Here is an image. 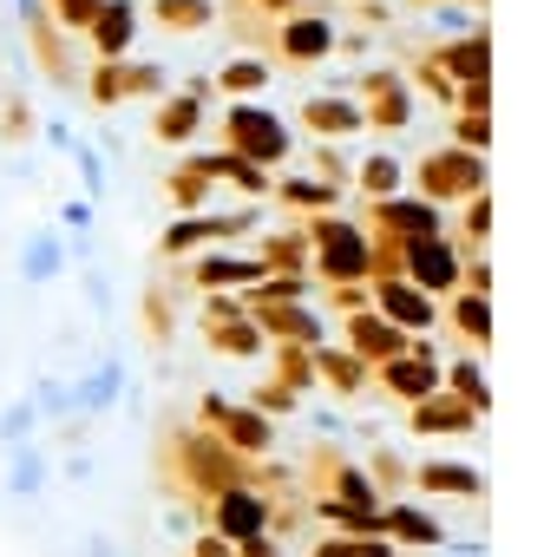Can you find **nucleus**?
Segmentation results:
<instances>
[{
  "instance_id": "nucleus-26",
  "label": "nucleus",
  "mask_w": 557,
  "mask_h": 557,
  "mask_svg": "<svg viewBox=\"0 0 557 557\" xmlns=\"http://www.w3.org/2000/svg\"><path fill=\"white\" fill-rule=\"evenodd\" d=\"M440 387L453 394V400H466L479 420L492 413V387H485V361L479 355H466V361H453V368H440Z\"/></svg>"
},
{
  "instance_id": "nucleus-42",
  "label": "nucleus",
  "mask_w": 557,
  "mask_h": 557,
  "mask_svg": "<svg viewBox=\"0 0 557 557\" xmlns=\"http://www.w3.org/2000/svg\"><path fill=\"white\" fill-rule=\"evenodd\" d=\"M125 99H171V66L158 60H125Z\"/></svg>"
},
{
  "instance_id": "nucleus-7",
  "label": "nucleus",
  "mask_w": 557,
  "mask_h": 557,
  "mask_svg": "<svg viewBox=\"0 0 557 557\" xmlns=\"http://www.w3.org/2000/svg\"><path fill=\"white\" fill-rule=\"evenodd\" d=\"M355 106H361V119H368L374 132H407V125H413V86H407V73H394V66L355 73Z\"/></svg>"
},
{
  "instance_id": "nucleus-47",
  "label": "nucleus",
  "mask_w": 557,
  "mask_h": 557,
  "mask_svg": "<svg viewBox=\"0 0 557 557\" xmlns=\"http://www.w3.org/2000/svg\"><path fill=\"white\" fill-rule=\"evenodd\" d=\"M309 158H315V177H322L329 190H348V184H355V171H348V151H342V145H309Z\"/></svg>"
},
{
  "instance_id": "nucleus-33",
  "label": "nucleus",
  "mask_w": 557,
  "mask_h": 557,
  "mask_svg": "<svg viewBox=\"0 0 557 557\" xmlns=\"http://www.w3.org/2000/svg\"><path fill=\"white\" fill-rule=\"evenodd\" d=\"M446 302H453V329L466 335V348L485 355V342H492V296H446Z\"/></svg>"
},
{
  "instance_id": "nucleus-49",
  "label": "nucleus",
  "mask_w": 557,
  "mask_h": 557,
  "mask_svg": "<svg viewBox=\"0 0 557 557\" xmlns=\"http://www.w3.org/2000/svg\"><path fill=\"white\" fill-rule=\"evenodd\" d=\"M79 289H86V302H92L99 322L119 315V289H112V275H106V269H79Z\"/></svg>"
},
{
  "instance_id": "nucleus-22",
  "label": "nucleus",
  "mask_w": 557,
  "mask_h": 557,
  "mask_svg": "<svg viewBox=\"0 0 557 557\" xmlns=\"http://www.w3.org/2000/svg\"><path fill=\"white\" fill-rule=\"evenodd\" d=\"M407 420H413V433H426V440H440V433L453 440V433H479V426H485V420H479V413H472L466 400H453L446 387H440L433 400H420V407H413Z\"/></svg>"
},
{
  "instance_id": "nucleus-5",
  "label": "nucleus",
  "mask_w": 557,
  "mask_h": 557,
  "mask_svg": "<svg viewBox=\"0 0 557 557\" xmlns=\"http://www.w3.org/2000/svg\"><path fill=\"white\" fill-rule=\"evenodd\" d=\"M492 158H472V151H453V145H440L433 158H420L413 164V177H420V197L433 203V210H453V203H466V197H479L485 184H492V171H485Z\"/></svg>"
},
{
  "instance_id": "nucleus-56",
  "label": "nucleus",
  "mask_w": 557,
  "mask_h": 557,
  "mask_svg": "<svg viewBox=\"0 0 557 557\" xmlns=\"http://www.w3.org/2000/svg\"><path fill=\"white\" fill-rule=\"evenodd\" d=\"M47 145H60V151H73V125H66V119H60V112H53V119H47Z\"/></svg>"
},
{
  "instance_id": "nucleus-30",
  "label": "nucleus",
  "mask_w": 557,
  "mask_h": 557,
  "mask_svg": "<svg viewBox=\"0 0 557 557\" xmlns=\"http://www.w3.org/2000/svg\"><path fill=\"white\" fill-rule=\"evenodd\" d=\"M79 92H86V106H92V112L125 106V60H92V66L79 73Z\"/></svg>"
},
{
  "instance_id": "nucleus-53",
  "label": "nucleus",
  "mask_w": 557,
  "mask_h": 557,
  "mask_svg": "<svg viewBox=\"0 0 557 557\" xmlns=\"http://www.w3.org/2000/svg\"><path fill=\"white\" fill-rule=\"evenodd\" d=\"M184 557H236V544H223L216 531H203V537H190V550Z\"/></svg>"
},
{
  "instance_id": "nucleus-31",
  "label": "nucleus",
  "mask_w": 557,
  "mask_h": 557,
  "mask_svg": "<svg viewBox=\"0 0 557 557\" xmlns=\"http://www.w3.org/2000/svg\"><path fill=\"white\" fill-rule=\"evenodd\" d=\"M355 184H361V197H368V203H381V197H400V184H407V164H400L394 151H374V158H361Z\"/></svg>"
},
{
  "instance_id": "nucleus-10",
  "label": "nucleus",
  "mask_w": 557,
  "mask_h": 557,
  "mask_svg": "<svg viewBox=\"0 0 557 557\" xmlns=\"http://www.w3.org/2000/svg\"><path fill=\"white\" fill-rule=\"evenodd\" d=\"M335 21L329 14H315V8H302V14H289V21H275V34H269V47H275V60L283 66H322L329 53H335Z\"/></svg>"
},
{
  "instance_id": "nucleus-18",
  "label": "nucleus",
  "mask_w": 557,
  "mask_h": 557,
  "mask_svg": "<svg viewBox=\"0 0 557 557\" xmlns=\"http://www.w3.org/2000/svg\"><path fill=\"white\" fill-rule=\"evenodd\" d=\"M381 537L400 550V544H413V550H440L446 544V524L426 511V505H407V498H394V505H381Z\"/></svg>"
},
{
  "instance_id": "nucleus-21",
  "label": "nucleus",
  "mask_w": 557,
  "mask_h": 557,
  "mask_svg": "<svg viewBox=\"0 0 557 557\" xmlns=\"http://www.w3.org/2000/svg\"><path fill=\"white\" fill-rule=\"evenodd\" d=\"M374 374H381V387H387L394 400H407V407H420V400L440 394V361H420V355H400V361H387V368H374Z\"/></svg>"
},
{
  "instance_id": "nucleus-34",
  "label": "nucleus",
  "mask_w": 557,
  "mask_h": 557,
  "mask_svg": "<svg viewBox=\"0 0 557 557\" xmlns=\"http://www.w3.org/2000/svg\"><path fill=\"white\" fill-rule=\"evenodd\" d=\"M210 197H216V184L184 158V171H171V203H177V216H203V210H210Z\"/></svg>"
},
{
  "instance_id": "nucleus-60",
  "label": "nucleus",
  "mask_w": 557,
  "mask_h": 557,
  "mask_svg": "<svg viewBox=\"0 0 557 557\" xmlns=\"http://www.w3.org/2000/svg\"><path fill=\"white\" fill-rule=\"evenodd\" d=\"M446 550H453V557H485V544H479V537H459V544H446Z\"/></svg>"
},
{
  "instance_id": "nucleus-4",
  "label": "nucleus",
  "mask_w": 557,
  "mask_h": 557,
  "mask_svg": "<svg viewBox=\"0 0 557 557\" xmlns=\"http://www.w3.org/2000/svg\"><path fill=\"white\" fill-rule=\"evenodd\" d=\"M459 269H466V256H459V243H453V230L446 236H420V243H394V275L400 283H413L420 296H459Z\"/></svg>"
},
{
  "instance_id": "nucleus-15",
  "label": "nucleus",
  "mask_w": 557,
  "mask_h": 557,
  "mask_svg": "<svg viewBox=\"0 0 557 557\" xmlns=\"http://www.w3.org/2000/svg\"><path fill=\"white\" fill-rule=\"evenodd\" d=\"M302 132H309L315 145H348V138L368 132V119H361V106H355L348 92H315V99L302 106Z\"/></svg>"
},
{
  "instance_id": "nucleus-3",
  "label": "nucleus",
  "mask_w": 557,
  "mask_h": 557,
  "mask_svg": "<svg viewBox=\"0 0 557 557\" xmlns=\"http://www.w3.org/2000/svg\"><path fill=\"white\" fill-rule=\"evenodd\" d=\"M223 138H230V158H243V164H256V171L283 164V158L296 151V132L275 119L269 106H256V99L223 112Z\"/></svg>"
},
{
  "instance_id": "nucleus-45",
  "label": "nucleus",
  "mask_w": 557,
  "mask_h": 557,
  "mask_svg": "<svg viewBox=\"0 0 557 557\" xmlns=\"http://www.w3.org/2000/svg\"><path fill=\"white\" fill-rule=\"evenodd\" d=\"M275 381H283L289 394H302L315 381V348H275Z\"/></svg>"
},
{
  "instance_id": "nucleus-39",
  "label": "nucleus",
  "mask_w": 557,
  "mask_h": 557,
  "mask_svg": "<svg viewBox=\"0 0 557 557\" xmlns=\"http://www.w3.org/2000/svg\"><path fill=\"white\" fill-rule=\"evenodd\" d=\"M34 426H40V413H34V400H27V394L0 407V446H8V453L34 446Z\"/></svg>"
},
{
  "instance_id": "nucleus-13",
  "label": "nucleus",
  "mask_w": 557,
  "mask_h": 557,
  "mask_svg": "<svg viewBox=\"0 0 557 557\" xmlns=\"http://www.w3.org/2000/svg\"><path fill=\"white\" fill-rule=\"evenodd\" d=\"M262 275H269V269H262L256 256H243V249H203V256L190 262L197 296H249Z\"/></svg>"
},
{
  "instance_id": "nucleus-23",
  "label": "nucleus",
  "mask_w": 557,
  "mask_h": 557,
  "mask_svg": "<svg viewBox=\"0 0 557 557\" xmlns=\"http://www.w3.org/2000/svg\"><path fill=\"white\" fill-rule=\"evenodd\" d=\"M73 256H66V236L53 230V223H40V230H27V243H21V275H27V283L34 289H47L53 283V275L66 269Z\"/></svg>"
},
{
  "instance_id": "nucleus-54",
  "label": "nucleus",
  "mask_w": 557,
  "mask_h": 557,
  "mask_svg": "<svg viewBox=\"0 0 557 557\" xmlns=\"http://www.w3.org/2000/svg\"><path fill=\"white\" fill-rule=\"evenodd\" d=\"M60 472H66L73 485H92V472H99V466H92V453H66V466H60Z\"/></svg>"
},
{
  "instance_id": "nucleus-11",
  "label": "nucleus",
  "mask_w": 557,
  "mask_h": 557,
  "mask_svg": "<svg viewBox=\"0 0 557 557\" xmlns=\"http://www.w3.org/2000/svg\"><path fill=\"white\" fill-rule=\"evenodd\" d=\"M368 230L381 236V243H420V236H446L453 230V216L446 210H433L426 197H381V203H368Z\"/></svg>"
},
{
  "instance_id": "nucleus-28",
  "label": "nucleus",
  "mask_w": 557,
  "mask_h": 557,
  "mask_svg": "<svg viewBox=\"0 0 557 557\" xmlns=\"http://www.w3.org/2000/svg\"><path fill=\"white\" fill-rule=\"evenodd\" d=\"M269 73H275L269 60H243V53H230V60L216 66V79H210V86H223V92H230V106H249V99L269 86Z\"/></svg>"
},
{
  "instance_id": "nucleus-6",
  "label": "nucleus",
  "mask_w": 557,
  "mask_h": 557,
  "mask_svg": "<svg viewBox=\"0 0 557 557\" xmlns=\"http://www.w3.org/2000/svg\"><path fill=\"white\" fill-rule=\"evenodd\" d=\"M197 413L210 420V433H216L236 459H269V453H275V426H269L256 407L223 400V394H203V400H197Z\"/></svg>"
},
{
  "instance_id": "nucleus-20",
  "label": "nucleus",
  "mask_w": 557,
  "mask_h": 557,
  "mask_svg": "<svg viewBox=\"0 0 557 557\" xmlns=\"http://www.w3.org/2000/svg\"><path fill=\"white\" fill-rule=\"evenodd\" d=\"M119 400H125V361H119V355H106L92 374L73 381V413H79V420H99V413H112Z\"/></svg>"
},
{
  "instance_id": "nucleus-37",
  "label": "nucleus",
  "mask_w": 557,
  "mask_h": 557,
  "mask_svg": "<svg viewBox=\"0 0 557 557\" xmlns=\"http://www.w3.org/2000/svg\"><path fill=\"white\" fill-rule=\"evenodd\" d=\"M485 236H492V190L466 197V223H459V256H485Z\"/></svg>"
},
{
  "instance_id": "nucleus-50",
  "label": "nucleus",
  "mask_w": 557,
  "mask_h": 557,
  "mask_svg": "<svg viewBox=\"0 0 557 557\" xmlns=\"http://www.w3.org/2000/svg\"><path fill=\"white\" fill-rule=\"evenodd\" d=\"M453 151H472V158H485V151H492V119H472V112H459V125H453Z\"/></svg>"
},
{
  "instance_id": "nucleus-24",
  "label": "nucleus",
  "mask_w": 557,
  "mask_h": 557,
  "mask_svg": "<svg viewBox=\"0 0 557 557\" xmlns=\"http://www.w3.org/2000/svg\"><path fill=\"white\" fill-rule=\"evenodd\" d=\"M315 374L329 381V394H342V400H355V394H368V361H355L348 348H335V342H322L315 348Z\"/></svg>"
},
{
  "instance_id": "nucleus-25",
  "label": "nucleus",
  "mask_w": 557,
  "mask_h": 557,
  "mask_svg": "<svg viewBox=\"0 0 557 557\" xmlns=\"http://www.w3.org/2000/svg\"><path fill=\"white\" fill-rule=\"evenodd\" d=\"M190 164H197L210 184H236L243 197H269V184H275L269 171H256V164H243V158H230V151H203V158H190Z\"/></svg>"
},
{
  "instance_id": "nucleus-44",
  "label": "nucleus",
  "mask_w": 557,
  "mask_h": 557,
  "mask_svg": "<svg viewBox=\"0 0 557 557\" xmlns=\"http://www.w3.org/2000/svg\"><path fill=\"white\" fill-rule=\"evenodd\" d=\"M27 400H34V413H40V420H73V387H66L60 374H40Z\"/></svg>"
},
{
  "instance_id": "nucleus-36",
  "label": "nucleus",
  "mask_w": 557,
  "mask_h": 557,
  "mask_svg": "<svg viewBox=\"0 0 557 557\" xmlns=\"http://www.w3.org/2000/svg\"><path fill=\"white\" fill-rule=\"evenodd\" d=\"M8 492H14V498H40V492H47V453H40V446L8 453Z\"/></svg>"
},
{
  "instance_id": "nucleus-46",
  "label": "nucleus",
  "mask_w": 557,
  "mask_h": 557,
  "mask_svg": "<svg viewBox=\"0 0 557 557\" xmlns=\"http://www.w3.org/2000/svg\"><path fill=\"white\" fill-rule=\"evenodd\" d=\"M92 223H99V203H86V197H66V203L53 210V230H60L66 243H79V236H92Z\"/></svg>"
},
{
  "instance_id": "nucleus-59",
  "label": "nucleus",
  "mask_w": 557,
  "mask_h": 557,
  "mask_svg": "<svg viewBox=\"0 0 557 557\" xmlns=\"http://www.w3.org/2000/svg\"><path fill=\"white\" fill-rule=\"evenodd\" d=\"M86 550H92V557H119V544H112L106 531H92V537H86Z\"/></svg>"
},
{
  "instance_id": "nucleus-27",
  "label": "nucleus",
  "mask_w": 557,
  "mask_h": 557,
  "mask_svg": "<svg viewBox=\"0 0 557 557\" xmlns=\"http://www.w3.org/2000/svg\"><path fill=\"white\" fill-rule=\"evenodd\" d=\"M269 197H283L289 210H309V216L342 210V190H329L322 177H296V171H289V177H275V184H269Z\"/></svg>"
},
{
  "instance_id": "nucleus-19",
  "label": "nucleus",
  "mask_w": 557,
  "mask_h": 557,
  "mask_svg": "<svg viewBox=\"0 0 557 557\" xmlns=\"http://www.w3.org/2000/svg\"><path fill=\"white\" fill-rule=\"evenodd\" d=\"M453 86H492V40L485 34H466V40H446L440 53H426Z\"/></svg>"
},
{
  "instance_id": "nucleus-40",
  "label": "nucleus",
  "mask_w": 557,
  "mask_h": 557,
  "mask_svg": "<svg viewBox=\"0 0 557 557\" xmlns=\"http://www.w3.org/2000/svg\"><path fill=\"white\" fill-rule=\"evenodd\" d=\"M47 8V21H53V34H66V40H79L86 27H92V14L106 8V0H40Z\"/></svg>"
},
{
  "instance_id": "nucleus-29",
  "label": "nucleus",
  "mask_w": 557,
  "mask_h": 557,
  "mask_svg": "<svg viewBox=\"0 0 557 557\" xmlns=\"http://www.w3.org/2000/svg\"><path fill=\"white\" fill-rule=\"evenodd\" d=\"M151 27H164V34H203V27H216V0H151Z\"/></svg>"
},
{
  "instance_id": "nucleus-52",
  "label": "nucleus",
  "mask_w": 557,
  "mask_h": 557,
  "mask_svg": "<svg viewBox=\"0 0 557 557\" xmlns=\"http://www.w3.org/2000/svg\"><path fill=\"white\" fill-rule=\"evenodd\" d=\"M249 14H269V21H289V14H302V0H243Z\"/></svg>"
},
{
  "instance_id": "nucleus-12",
  "label": "nucleus",
  "mask_w": 557,
  "mask_h": 557,
  "mask_svg": "<svg viewBox=\"0 0 557 557\" xmlns=\"http://www.w3.org/2000/svg\"><path fill=\"white\" fill-rule=\"evenodd\" d=\"M368 302L381 322H394L400 335H433L440 329V302L420 296L413 283H400V275H381V283H368Z\"/></svg>"
},
{
  "instance_id": "nucleus-58",
  "label": "nucleus",
  "mask_w": 557,
  "mask_h": 557,
  "mask_svg": "<svg viewBox=\"0 0 557 557\" xmlns=\"http://www.w3.org/2000/svg\"><path fill=\"white\" fill-rule=\"evenodd\" d=\"M164 531H171V537H190V511L171 505V511H164Z\"/></svg>"
},
{
  "instance_id": "nucleus-55",
  "label": "nucleus",
  "mask_w": 557,
  "mask_h": 557,
  "mask_svg": "<svg viewBox=\"0 0 557 557\" xmlns=\"http://www.w3.org/2000/svg\"><path fill=\"white\" fill-rule=\"evenodd\" d=\"M236 557H289L275 537H249V544H236Z\"/></svg>"
},
{
  "instance_id": "nucleus-35",
  "label": "nucleus",
  "mask_w": 557,
  "mask_h": 557,
  "mask_svg": "<svg viewBox=\"0 0 557 557\" xmlns=\"http://www.w3.org/2000/svg\"><path fill=\"white\" fill-rule=\"evenodd\" d=\"M203 335H210V348H216V355H236V361H256V355L269 348V342H262V329H256L249 315H243V322H216V329H203Z\"/></svg>"
},
{
  "instance_id": "nucleus-51",
  "label": "nucleus",
  "mask_w": 557,
  "mask_h": 557,
  "mask_svg": "<svg viewBox=\"0 0 557 557\" xmlns=\"http://www.w3.org/2000/svg\"><path fill=\"white\" fill-rule=\"evenodd\" d=\"M433 27H440V34H459V40H466V34H485V21H479V14H459V8H433Z\"/></svg>"
},
{
  "instance_id": "nucleus-8",
  "label": "nucleus",
  "mask_w": 557,
  "mask_h": 557,
  "mask_svg": "<svg viewBox=\"0 0 557 557\" xmlns=\"http://www.w3.org/2000/svg\"><path fill=\"white\" fill-rule=\"evenodd\" d=\"M203 518H210V531H216L223 544H249V537H269L275 505H269L262 485H230V492L203 498Z\"/></svg>"
},
{
  "instance_id": "nucleus-14",
  "label": "nucleus",
  "mask_w": 557,
  "mask_h": 557,
  "mask_svg": "<svg viewBox=\"0 0 557 557\" xmlns=\"http://www.w3.org/2000/svg\"><path fill=\"white\" fill-rule=\"evenodd\" d=\"M407 342H413V335H400V329H394V322H381L374 309H361V315H348V322H342V348H348L355 361H368V368L400 361V355H407Z\"/></svg>"
},
{
  "instance_id": "nucleus-16",
  "label": "nucleus",
  "mask_w": 557,
  "mask_h": 557,
  "mask_svg": "<svg viewBox=\"0 0 557 557\" xmlns=\"http://www.w3.org/2000/svg\"><path fill=\"white\" fill-rule=\"evenodd\" d=\"M413 485H420L426 498H466V505L485 498V472H479L472 459H420V466H413Z\"/></svg>"
},
{
  "instance_id": "nucleus-41",
  "label": "nucleus",
  "mask_w": 557,
  "mask_h": 557,
  "mask_svg": "<svg viewBox=\"0 0 557 557\" xmlns=\"http://www.w3.org/2000/svg\"><path fill=\"white\" fill-rule=\"evenodd\" d=\"M243 407H256V413H262L269 426H283L289 413H302V394H289L283 381H262V387H256V394H249Z\"/></svg>"
},
{
  "instance_id": "nucleus-38",
  "label": "nucleus",
  "mask_w": 557,
  "mask_h": 557,
  "mask_svg": "<svg viewBox=\"0 0 557 557\" xmlns=\"http://www.w3.org/2000/svg\"><path fill=\"white\" fill-rule=\"evenodd\" d=\"M368 479H374V485H381V498L394 505V498H400V492L413 485V466H407V459H400L394 446H374V459H368Z\"/></svg>"
},
{
  "instance_id": "nucleus-2",
  "label": "nucleus",
  "mask_w": 557,
  "mask_h": 557,
  "mask_svg": "<svg viewBox=\"0 0 557 557\" xmlns=\"http://www.w3.org/2000/svg\"><path fill=\"white\" fill-rule=\"evenodd\" d=\"M171 453H177V472L190 479V492L197 498H216V492H230V485H256V466L249 459H236L216 433H203V426H190V433H177L171 440Z\"/></svg>"
},
{
  "instance_id": "nucleus-48",
  "label": "nucleus",
  "mask_w": 557,
  "mask_h": 557,
  "mask_svg": "<svg viewBox=\"0 0 557 557\" xmlns=\"http://www.w3.org/2000/svg\"><path fill=\"white\" fill-rule=\"evenodd\" d=\"M315 557H400L387 537H322Z\"/></svg>"
},
{
  "instance_id": "nucleus-17",
  "label": "nucleus",
  "mask_w": 557,
  "mask_h": 557,
  "mask_svg": "<svg viewBox=\"0 0 557 557\" xmlns=\"http://www.w3.org/2000/svg\"><path fill=\"white\" fill-rule=\"evenodd\" d=\"M79 40L92 47V60H125L132 40H138V0H106Z\"/></svg>"
},
{
  "instance_id": "nucleus-32",
  "label": "nucleus",
  "mask_w": 557,
  "mask_h": 557,
  "mask_svg": "<svg viewBox=\"0 0 557 557\" xmlns=\"http://www.w3.org/2000/svg\"><path fill=\"white\" fill-rule=\"evenodd\" d=\"M197 125H203V106H190L184 92H171V99L158 106V119H151V132H158L164 145H190V138H197Z\"/></svg>"
},
{
  "instance_id": "nucleus-9",
  "label": "nucleus",
  "mask_w": 557,
  "mask_h": 557,
  "mask_svg": "<svg viewBox=\"0 0 557 557\" xmlns=\"http://www.w3.org/2000/svg\"><path fill=\"white\" fill-rule=\"evenodd\" d=\"M243 230H256V210H203V216H171L164 236H158V256L177 262L190 249H210V243H236Z\"/></svg>"
},
{
  "instance_id": "nucleus-57",
  "label": "nucleus",
  "mask_w": 557,
  "mask_h": 557,
  "mask_svg": "<svg viewBox=\"0 0 557 557\" xmlns=\"http://www.w3.org/2000/svg\"><path fill=\"white\" fill-rule=\"evenodd\" d=\"M79 440H86V420H79V413H73V420H60V446H79Z\"/></svg>"
},
{
  "instance_id": "nucleus-43",
  "label": "nucleus",
  "mask_w": 557,
  "mask_h": 557,
  "mask_svg": "<svg viewBox=\"0 0 557 557\" xmlns=\"http://www.w3.org/2000/svg\"><path fill=\"white\" fill-rule=\"evenodd\" d=\"M73 164H79V184H86V203H99L106 197V184H112V171H106V158H99V145H86V138H73V151H66Z\"/></svg>"
},
{
  "instance_id": "nucleus-1",
  "label": "nucleus",
  "mask_w": 557,
  "mask_h": 557,
  "mask_svg": "<svg viewBox=\"0 0 557 557\" xmlns=\"http://www.w3.org/2000/svg\"><path fill=\"white\" fill-rule=\"evenodd\" d=\"M309 275L348 289V283H374V236L355 216H309Z\"/></svg>"
}]
</instances>
